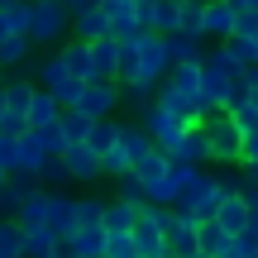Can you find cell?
Segmentation results:
<instances>
[{"label":"cell","instance_id":"6da1fadb","mask_svg":"<svg viewBox=\"0 0 258 258\" xmlns=\"http://www.w3.org/2000/svg\"><path fill=\"white\" fill-rule=\"evenodd\" d=\"M234 101V67L220 48L201 53V105L206 110H225Z\"/></svg>","mask_w":258,"mask_h":258},{"label":"cell","instance_id":"7a4b0ae2","mask_svg":"<svg viewBox=\"0 0 258 258\" xmlns=\"http://www.w3.org/2000/svg\"><path fill=\"white\" fill-rule=\"evenodd\" d=\"M29 43H43V48H57L67 43L72 34V10H62L57 0H29Z\"/></svg>","mask_w":258,"mask_h":258},{"label":"cell","instance_id":"3957f363","mask_svg":"<svg viewBox=\"0 0 258 258\" xmlns=\"http://www.w3.org/2000/svg\"><path fill=\"white\" fill-rule=\"evenodd\" d=\"M201 139H206V163H239V139L244 134L230 124L225 110H206Z\"/></svg>","mask_w":258,"mask_h":258},{"label":"cell","instance_id":"277c9868","mask_svg":"<svg viewBox=\"0 0 258 258\" xmlns=\"http://www.w3.org/2000/svg\"><path fill=\"white\" fill-rule=\"evenodd\" d=\"M220 191H225V186H220V177L201 167V172H196L191 182L177 191V201H172V206H177V211H186L191 220H211V215H215V206H220Z\"/></svg>","mask_w":258,"mask_h":258},{"label":"cell","instance_id":"5b68a950","mask_svg":"<svg viewBox=\"0 0 258 258\" xmlns=\"http://www.w3.org/2000/svg\"><path fill=\"white\" fill-rule=\"evenodd\" d=\"M134 62H139V72H134V82L139 86H158L167 77V43H163V34H148V29H139L134 34Z\"/></svg>","mask_w":258,"mask_h":258},{"label":"cell","instance_id":"8992f818","mask_svg":"<svg viewBox=\"0 0 258 258\" xmlns=\"http://www.w3.org/2000/svg\"><path fill=\"white\" fill-rule=\"evenodd\" d=\"M134 120H139V129H144L148 139H153V148H163V153H172V144H177V139H182V129H186V124L177 120L172 110H163V105H158V101H148L144 110L134 115Z\"/></svg>","mask_w":258,"mask_h":258},{"label":"cell","instance_id":"52a82bcc","mask_svg":"<svg viewBox=\"0 0 258 258\" xmlns=\"http://www.w3.org/2000/svg\"><path fill=\"white\" fill-rule=\"evenodd\" d=\"M72 110H82L86 120H110L120 110V82H86Z\"/></svg>","mask_w":258,"mask_h":258},{"label":"cell","instance_id":"ba28073f","mask_svg":"<svg viewBox=\"0 0 258 258\" xmlns=\"http://www.w3.org/2000/svg\"><path fill=\"white\" fill-rule=\"evenodd\" d=\"M43 230H48V234H72V230H77V196L53 191V186H48V215H43Z\"/></svg>","mask_w":258,"mask_h":258},{"label":"cell","instance_id":"9c48e42d","mask_svg":"<svg viewBox=\"0 0 258 258\" xmlns=\"http://www.w3.org/2000/svg\"><path fill=\"white\" fill-rule=\"evenodd\" d=\"M57 158H62V167H67L72 182H96V177H101V158H96L86 144H67Z\"/></svg>","mask_w":258,"mask_h":258},{"label":"cell","instance_id":"30bf717a","mask_svg":"<svg viewBox=\"0 0 258 258\" xmlns=\"http://www.w3.org/2000/svg\"><path fill=\"white\" fill-rule=\"evenodd\" d=\"M211 220L220 225L225 234H239L244 225H249V206H244V196L225 186V191H220V206H215V215H211Z\"/></svg>","mask_w":258,"mask_h":258},{"label":"cell","instance_id":"8fae6325","mask_svg":"<svg viewBox=\"0 0 258 258\" xmlns=\"http://www.w3.org/2000/svg\"><path fill=\"white\" fill-rule=\"evenodd\" d=\"M67 38H82V43L110 38V19H105V10H101V5H91V10H77V15H72V34H67Z\"/></svg>","mask_w":258,"mask_h":258},{"label":"cell","instance_id":"7c38bea8","mask_svg":"<svg viewBox=\"0 0 258 258\" xmlns=\"http://www.w3.org/2000/svg\"><path fill=\"white\" fill-rule=\"evenodd\" d=\"M230 29H234V15H230V5L225 0H201V38H230Z\"/></svg>","mask_w":258,"mask_h":258},{"label":"cell","instance_id":"4fadbf2b","mask_svg":"<svg viewBox=\"0 0 258 258\" xmlns=\"http://www.w3.org/2000/svg\"><path fill=\"white\" fill-rule=\"evenodd\" d=\"M43 158H48V153L38 148L34 129H24V134H15V172H10V177H34Z\"/></svg>","mask_w":258,"mask_h":258},{"label":"cell","instance_id":"5bb4252c","mask_svg":"<svg viewBox=\"0 0 258 258\" xmlns=\"http://www.w3.org/2000/svg\"><path fill=\"white\" fill-rule=\"evenodd\" d=\"M110 19V38H134L139 34V19H134V0H96Z\"/></svg>","mask_w":258,"mask_h":258},{"label":"cell","instance_id":"9a60e30c","mask_svg":"<svg viewBox=\"0 0 258 258\" xmlns=\"http://www.w3.org/2000/svg\"><path fill=\"white\" fill-rule=\"evenodd\" d=\"M163 43H167V62H201V53H206V38L201 34H182V29L163 34Z\"/></svg>","mask_w":258,"mask_h":258},{"label":"cell","instance_id":"2e32d148","mask_svg":"<svg viewBox=\"0 0 258 258\" xmlns=\"http://www.w3.org/2000/svg\"><path fill=\"white\" fill-rule=\"evenodd\" d=\"M57 115H62V105H57L48 91L34 86V96H29V105H24V129H43V124H53Z\"/></svg>","mask_w":258,"mask_h":258},{"label":"cell","instance_id":"e0dca14e","mask_svg":"<svg viewBox=\"0 0 258 258\" xmlns=\"http://www.w3.org/2000/svg\"><path fill=\"white\" fill-rule=\"evenodd\" d=\"M115 144L129 153V167H134V158H139V153H148V148H153V139L139 129V120H115Z\"/></svg>","mask_w":258,"mask_h":258},{"label":"cell","instance_id":"ac0fdd59","mask_svg":"<svg viewBox=\"0 0 258 258\" xmlns=\"http://www.w3.org/2000/svg\"><path fill=\"white\" fill-rule=\"evenodd\" d=\"M57 57H62V67H67L72 77L91 82V43H82V38H67V48H57Z\"/></svg>","mask_w":258,"mask_h":258},{"label":"cell","instance_id":"d6986e66","mask_svg":"<svg viewBox=\"0 0 258 258\" xmlns=\"http://www.w3.org/2000/svg\"><path fill=\"white\" fill-rule=\"evenodd\" d=\"M115 38H96L91 43V82H115Z\"/></svg>","mask_w":258,"mask_h":258},{"label":"cell","instance_id":"ffe728a7","mask_svg":"<svg viewBox=\"0 0 258 258\" xmlns=\"http://www.w3.org/2000/svg\"><path fill=\"white\" fill-rule=\"evenodd\" d=\"M134 215H139V206L124 201V196L101 201V225H105V230H129V225H134Z\"/></svg>","mask_w":258,"mask_h":258},{"label":"cell","instance_id":"44dd1931","mask_svg":"<svg viewBox=\"0 0 258 258\" xmlns=\"http://www.w3.org/2000/svg\"><path fill=\"white\" fill-rule=\"evenodd\" d=\"M167 158H177V163H196V167H206V139H201V129H182V139L172 144V153Z\"/></svg>","mask_w":258,"mask_h":258},{"label":"cell","instance_id":"7402d4cb","mask_svg":"<svg viewBox=\"0 0 258 258\" xmlns=\"http://www.w3.org/2000/svg\"><path fill=\"white\" fill-rule=\"evenodd\" d=\"M129 172H134V182H139V186L158 182V177L167 172V153H163V148H148V153H139V158H134V167H129Z\"/></svg>","mask_w":258,"mask_h":258},{"label":"cell","instance_id":"603a6c76","mask_svg":"<svg viewBox=\"0 0 258 258\" xmlns=\"http://www.w3.org/2000/svg\"><path fill=\"white\" fill-rule=\"evenodd\" d=\"M29 186H34V177H5V186H0V220H15Z\"/></svg>","mask_w":258,"mask_h":258},{"label":"cell","instance_id":"cb8c5ba5","mask_svg":"<svg viewBox=\"0 0 258 258\" xmlns=\"http://www.w3.org/2000/svg\"><path fill=\"white\" fill-rule=\"evenodd\" d=\"M225 244H230V234H225L215 220H196V249H201V253L220 258V253H225Z\"/></svg>","mask_w":258,"mask_h":258},{"label":"cell","instance_id":"d4e9b609","mask_svg":"<svg viewBox=\"0 0 258 258\" xmlns=\"http://www.w3.org/2000/svg\"><path fill=\"white\" fill-rule=\"evenodd\" d=\"M67 239H72V253L77 258H101V249H105V230H101V225H91V230H72Z\"/></svg>","mask_w":258,"mask_h":258},{"label":"cell","instance_id":"484cf974","mask_svg":"<svg viewBox=\"0 0 258 258\" xmlns=\"http://www.w3.org/2000/svg\"><path fill=\"white\" fill-rule=\"evenodd\" d=\"M29 96H34V82H24V77H10V82H0V101H5V110L24 115Z\"/></svg>","mask_w":258,"mask_h":258},{"label":"cell","instance_id":"4316f807","mask_svg":"<svg viewBox=\"0 0 258 258\" xmlns=\"http://www.w3.org/2000/svg\"><path fill=\"white\" fill-rule=\"evenodd\" d=\"M57 129H62V144H86V129H91V120H86L82 110H72V105H67V110L57 115Z\"/></svg>","mask_w":258,"mask_h":258},{"label":"cell","instance_id":"83f0119b","mask_svg":"<svg viewBox=\"0 0 258 258\" xmlns=\"http://www.w3.org/2000/svg\"><path fill=\"white\" fill-rule=\"evenodd\" d=\"M29 48H34V43L19 38V34L0 38V67H5V72H10V67H24V62H29Z\"/></svg>","mask_w":258,"mask_h":258},{"label":"cell","instance_id":"f1b7e54d","mask_svg":"<svg viewBox=\"0 0 258 258\" xmlns=\"http://www.w3.org/2000/svg\"><path fill=\"white\" fill-rule=\"evenodd\" d=\"M67 182H72V177H67L62 158H43V163H38V172H34V186H57V191H62Z\"/></svg>","mask_w":258,"mask_h":258},{"label":"cell","instance_id":"f546056e","mask_svg":"<svg viewBox=\"0 0 258 258\" xmlns=\"http://www.w3.org/2000/svg\"><path fill=\"white\" fill-rule=\"evenodd\" d=\"M110 144H115V115H110V120H91V129H86V148L101 158Z\"/></svg>","mask_w":258,"mask_h":258},{"label":"cell","instance_id":"4dcf8cb0","mask_svg":"<svg viewBox=\"0 0 258 258\" xmlns=\"http://www.w3.org/2000/svg\"><path fill=\"white\" fill-rule=\"evenodd\" d=\"M0 10H5V24H10V34L29 38V10H34V5H29V0H5Z\"/></svg>","mask_w":258,"mask_h":258},{"label":"cell","instance_id":"1f68e13d","mask_svg":"<svg viewBox=\"0 0 258 258\" xmlns=\"http://www.w3.org/2000/svg\"><path fill=\"white\" fill-rule=\"evenodd\" d=\"M225 115H230V124L239 129V134L258 129V105H249V101H230V105H225Z\"/></svg>","mask_w":258,"mask_h":258},{"label":"cell","instance_id":"d6a6232c","mask_svg":"<svg viewBox=\"0 0 258 258\" xmlns=\"http://www.w3.org/2000/svg\"><path fill=\"white\" fill-rule=\"evenodd\" d=\"M101 258H134V239H129V230H105Z\"/></svg>","mask_w":258,"mask_h":258},{"label":"cell","instance_id":"836d02e7","mask_svg":"<svg viewBox=\"0 0 258 258\" xmlns=\"http://www.w3.org/2000/svg\"><path fill=\"white\" fill-rule=\"evenodd\" d=\"M91 225H101V196H77V230H91Z\"/></svg>","mask_w":258,"mask_h":258},{"label":"cell","instance_id":"e575fe53","mask_svg":"<svg viewBox=\"0 0 258 258\" xmlns=\"http://www.w3.org/2000/svg\"><path fill=\"white\" fill-rule=\"evenodd\" d=\"M124 172H129V153H124L120 144H110L101 153V177H124Z\"/></svg>","mask_w":258,"mask_h":258},{"label":"cell","instance_id":"d590c367","mask_svg":"<svg viewBox=\"0 0 258 258\" xmlns=\"http://www.w3.org/2000/svg\"><path fill=\"white\" fill-rule=\"evenodd\" d=\"M153 101V86H139V82H129V86H120V105H129V110H144V105Z\"/></svg>","mask_w":258,"mask_h":258},{"label":"cell","instance_id":"8d00e7d4","mask_svg":"<svg viewBox=\"0 0 258 258\" xmlns=\"http://www.w3.org/2000/svg\"><path fill=\"white\" fill-rule=\"evenodd\" d=\"M177 29H182V34H201V0L177 5Z\"/></svg>","mask_w":258,"mask_h":258},{"label":"cell","instance_id":"74e56055","mask_svg":"<svg viewBox=\"0 0 258 258\" xmlns=\"http://www.w3.org/2000/svg\"><path fill=\"white\" fill-rule=\"evenodd\" d=\"M234 167H244V172L258 167V129H249V134L239 139V163H234Z\"/></svg>","mask_w":258,"mask_h":258},{"label":"cell","instance_id":"f35d334b","mask_svg":"<svg viewBox=\"0 0 258 258\" xmlns=\"http://www.w3.org/2000/svg\"><path fill=\"white\" fill-rule=\"evenodd\" d=\"M258 29V5H249L244 15H234V29H230V38H249Z\"/></svg>","mask_w":258,"mask_h":258},{"label":"cell","instance_id":"ab89813d","mask_svg":"<svg viewBox=\"0 0 258 258\" xmlns=\"http://www.w3.org/2000/svg\"><path fill=\"white\" fill-rule=\"evenodd\" d=\"M115 182H120V196H124V201H134V206H144V186L134 182V172H124V177H115Z\"/></svg>","mask_w":258,"mask_h":258},{"label":"cell","instance_id":"60d3db41","mask_svg":"<svg viewBox=\"0 0 258 258\" xmlns=\"http://www.w3.org/2000/svg\"><path fill=\"white\" fill-rule=\"evenodd\" d=\"M48 258H77L72 253V239H67V234H53V253Z\"/></svg>","mask_w":258,"mask_h":258},{"label":"cell","instance_id":"b9f144b4","mask_svg":"<svg viewBox=\"0 0 258 258\" xmlns=\"http://www.w3.org/2000/svg\"><path fill=\"white\" fill-rule=\"evenodd\" d=\"M57 5H62V10H72V15H77V10H91L96 0H57Z\"/></svg>","mask_w":258,"mask_h":258},{"label":"cell","instance_id":"7bdbcfd3","mask_svg":"<svg viewBox=\"0 0 258 258\" xmlns=\"http://www.w3.org/2000/svg\"><path fill=\"white\" fill-rule=\"evenodd\" d=\"M249 53H253V67H258V29L249 34Z\"/></svg>","mask_w":258,"mask_h":258},{"label":"cell","instance_id":"ee69618b","mask_svg":"<svg viewBox=\"0 0 258 258\" xmlns=\"http://www.w3.org/2000/svg\"><path fill=\"white\" fill-rule=\"evenodd\" d=\"M244 258H258V244H249V253H244Z\"/></svg>","mask_w":258,"mask_h":258},{"label":"cell","instance_id":"f6af8a7d","mask_svg":"<svg viewBox=\"0 0 258 258\" xmlns=\"http://www.w3.org/2000/svg\"><path fill=\"white\" fill-rule=\"evenodd\" d=\"M5 177H10V172H5V167H0V186H5Z\"/></svg>","mask_w":258,"mask_h":258},{"label":"cell","instance_id":"bcb514c9","mask_svg":"<svg viewBox=\"0 0 258 258\" xmlns=\"http://www.w3.org/2000/svg\"><path fill=\"white\" fill-rule=\"evenodd\" d=\"M172 5H186V0H172Z\"/></svg>","mask_w":258,"mask_h":258},{"label":"cell","instance_id":"7dc6e473","mask_svg":"<svg viewBox=\"0 0 258 258\" xmlns=\"http://www.w3.org/2000/svg\"><path fill=\"white\" fill-rule=\"evenodd\" d=\"M0 110H5V101H0Z\"/></svg>","mask_w":258,"mask_h":258},{"label":"cell","instance_id":"c3c4849f","mask_svg":"<svg viewBox=\"0 0 258 258\" xmlns=\"http://www.w3.org/2000/svg\"><path fill=\"white\" fill-rule=\"evenodd\" d=\"M249 5H258V0H249Z\"/></svg>","mask_w":258,"mask_h":258},{"label":"cell","instance_id":"681fc988","mask_svg":"<svg viewBox=\"0 0 258 258\" xmlns=\"http://www.w3.org/2000/svg\"><path fill=\"white\" fill-rule=\"evenodd\" d=\"M0 258H10V253H0Z\"/></svg>","mask_w":258,"mask_h":258},{"label":"cell","instance_id":"f907efd6","mask_svg":"<svg viewBox=\"0 0 258 258\" xmlns=\"http://www.w3.org/2000/svg\"><path fill=\"white\" fill-rule=\"evenodd\" d=\"M0 5H5V0H0Z\"/></svg>","mask_w":258,"mask_h":258}]
</instances>
